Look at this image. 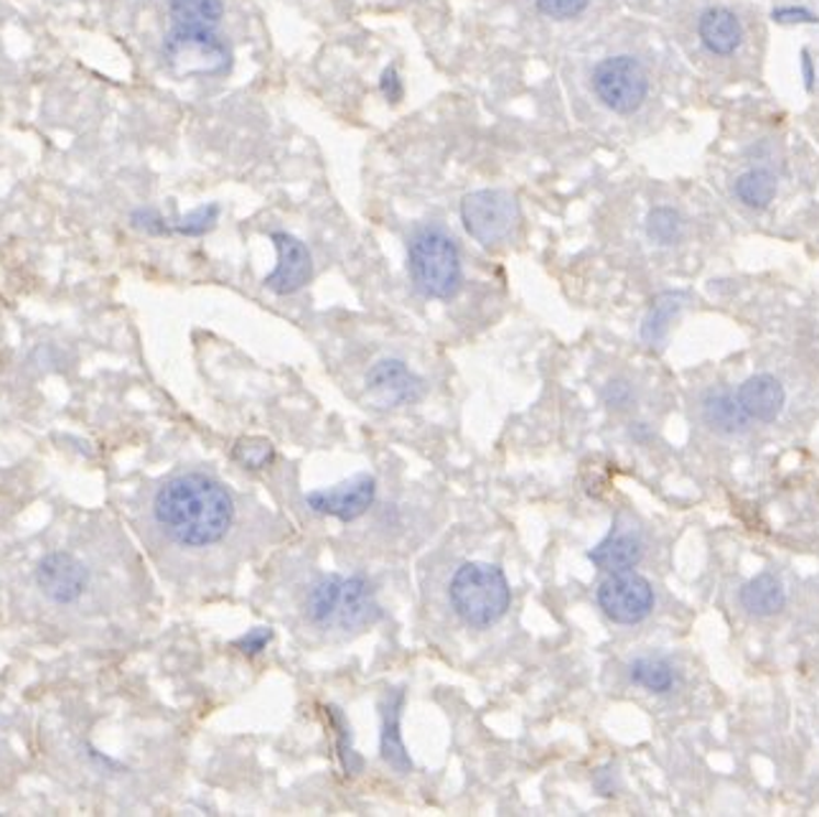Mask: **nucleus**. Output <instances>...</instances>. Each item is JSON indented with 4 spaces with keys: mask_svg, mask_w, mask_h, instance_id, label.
Returning <instances> with one entry per match:
<instances>
[{
    "mask_svg": "<svg viewBox=\"0 0 819 817\" xmlns=\"http://www.w3.org/2000/svg\"><path fill=\"white\" fill-rule=\"evenodd\" d=\"M629 678L633 685L644 687L649 693H670L674 685L672 664L662 657H639L629 664Z\"/></svg>",
    "mask_w": 819,
    "mask_h": 817,
    "instance_id": "nucleus-19",
    "label": "nucleus"
},
{
    "mask_svg": "<svg viewBox=\"0 0 819 817\" xmlns=\"http://www.w3.org/2000/svg\"><path fill=\"white\" fill-rule=\"evenodd\" d=\"M235 459L247 469H265L276 459V448L268 438H245L235 446Z\"/></svg>",
    "mask_w": 819,
    "mask_h": 817,
    "instance_id": "nucleus-23",
    "label": "nucleus"
},
{
    "mask_svg": "<svg viewBox=\"0 0 819 817\" xmlns=\"http://www.w3.org/2000/svg\"><path fill=\"white\" fill-rule=\"evenodd\" d=\"M150 519L176 548L202 552L222 545L235 530L237 502L222 482L202 471H187L158 486Z\"/></svg>",
    "mask_w": 819,
    "mask_h": 817,
    "instance_id": "nucleus-1",
    "label": "nucleus"
},
{
    "mask_svg": "<svg viewBox=\"0 0 819 817\" xmlns=\"http://www.w3.org/2000/svg\"><path fill=\"white\" fill-rule=\"evenodd\" d=\"M736 194L745 206L764 210L776 194V179L768 171H764V168H756V171L743 174L741 179H738Z\"/></svg>",
    "mask_w": 819,
    "mask_h": 817,
    "instance_id": "nucleus-21",
    "label": "nucleus"
},
{
    "mask_svg": "<svg viewBox=\"0 0 819 817\" xmlns=\"http://www.w3.org/2000/svg\"><path fill=\"white\" fill-rule=\"evenodd\" d=\"M382 94L390 102H400V100H403V82H400V77H397L395 69H388L382 75Z\"/></svg>",
    "mask_w": 819,
    "mask_h": 817,
    "instance_id": "nucleus-29",
    "label": "nucleus"
},
{
    "mask_svg": "<svg viewBox=\"0 0 819 817\" xmlns=\"http://www.w3.org/2000/svg\"><path fill=\"white\" fill-rule=\"evenodd\" d=\"M173 23L181 26H216L224 15L222 0H171L168 3Z\"/></svg>",
    "mask_w": 819,
    "mask_h": 817,
    "instance_id": "nucleus-20",
    "label": "nucleus"
},
{
    "mask_svg": "<svg viewBox=\"0 0 819 817\" xmlns=\"http://www.w3.org/2000/svg\"><path fill=\"white\" fill-rule=\"evenodd\" d=\"M164 59L176 77H216L229 69L232 54L214 26L176 23L164 42Z\"/></svg>",
    "mask_w": 819,
    "mask_h": 817,
    "instance_id": "nucleus-5",
    "label": "nucleus"
},
{
    "mask_svg": "<svg viewBox=\"0 0 819 817\" xmlns=\"http://www.w3.org/2000/svg\"><path fill=\"white\" fill-rule=\"evenodd\" d=\"M593 92L608 110L629 115L647 100L649 77L633 56H608L593 69Z\"/></svg>",
    "mask_w": 819,
    "mask_h": 817,
    "instance_id": "nucleus-7",
    "label": "nucleus"
},
{
    "mask_svg": "<svg viewBox=\"0 0 819 817\" xmlns=\"http://www.w3.org/2000/svg\"><path fill=\"white\" fill-rule=\"evenodd\" d=\"M377 612L374 591L364 575H321L306 596V614L321 629H357L372 622Z\"/></svg>",
    "mask_w": 819,
    "mask_h": 817,
    "instance_id": "nucleus-2",
    "label": "nucleus"
},
{
    "mask_svg": "<svg viewBox=\"0 0 819 817\" xmlns=\"http://www.w3.org/2000/svg\"><path fill=\"white\" fill-rule=\"evenodd\" d=\"M453 612L469 624V627H492L509 612L512 589L502 568L492 563H463L453 573L451 589Z\"/></svg>",
    "mask_w": 819,
    "mask_h": 817,
    "instance_id": "nucleus-3",
    "label": "nucleus"
},
{
    "mask_svg": "<svg viewBox=\"0 0 819 817\" xmlns=\"http://www.w3.org/2000/svg\"><path fill=\"white\" fill-rule=\"evenodd\" d=\"M425 384L400 359H382L367 372V395L374 407H403L423 395Z\"/></svg>",
    "mask_w": 819,
    "mask_h": 817,
    "instance_id": "nucleus-10",
    "label": "nucleus"
},
{
    "mask_svg": "<svg viewBox=\"0 0 819 817\" xmlns=\"http://www.w3.org/2000/svg\"><path fill=\"white\" fill-rule=\"evenodd\" d=\"M641 556H644V540H641L639 530L621 523H614L612 533L588 552L591 563L608 573L629 571L639 563Z\"/></svg>",
    "mask_w": 819,
    "mask_h": 817,
    "instance_id": "nucleus-13",
    "label": "nucleus"
},
{
    "mask_svg": "<svg viewBox=\"0 0 819 817\" xmlns=\"http://www.w3.org/2000/svg\"><path fill=\"white\" fill-rule=\"evenodd\" d=\"M461 220L469 235L484 247H496L519 227V204L509 191L481 189L471 191L461 202Z\"/></svg>",
    "mask_w": 819,
    "mask_h": 817,
    "instance_id": "nucleus-6",
    "label": "nucleus"
},
{
    "mask_svg": "<svg viewBox=\"0 0 819 817\" xmlns=\"http://www.w3.org/2000/svg\"><path fill=\"white\" fill-rule=\"evenodd\" d=\"M270 239L278 250V266L265 278V286L278 295H291L301 291L313 272L308 247L301 239L288 235V232H272Z\"/></svg>",
    "mask_w": 819,
    "mask_h": 817,
    "instance_id": "nucleus-12",
    "label": "nucleus"
},
{
    "mask_svg": "<svg viewBox=\"0 0 819 817\" xmlns=\"http://www.w3.org/2000/svg\"><path fill=\"white\" fill-rule=\"evenodd\" d=\"M216 217H220V206L216 204L199 206L197 212L187 214V217L176 224V232H181V235H204V232L214 227Z\"/></svg>",
    "mask_w": 819,
    "mask_h": 817,
    "instance_id": "nucleus-25",
    "label": "nucleus"
},
{
    "mask_svg": "<svg viewBox=\"0 0 819 817\" xmlns=\"http://www.w3.org/2000/svg\"><path fill=\"white\" fill-rule=\"evenodd\" d=\"M270 639H272V629H268V627H255V629L247 631V635L239 637L237 642H235V647H237L239 652H245V654H257V652H262L265 647L270 645Z\"/></svg>",
    "mask_w": 819,
    "mask_h": 817,
    "instance_id": "nucleus-28",
    "label": "nucleus"
},
{
    "mask_svg": "<svg viewBox=\"0 0 819 817\" xmlns=\"http://www.w3.org/2000/svg\"><path fill=\"white\" fill-rule=\"evenodd\" d=\"M407 266L413 283L428 299H451L461 288V255L444 230H420L410 243Z\"/></svg>",
    "mask_w": 819,
    "mask_h": 817,
    "instance_id": "nucleus-4",
    "label": "nucleus"
},
{
    "mask_svg": "<svg viewBox=\"0 0 819 817\" xmlns=\"http://www.w3.org/2000/svg\"><path fill=\"white\" fill-rule=\"evenodd\" d=\"M703 421L718 434H743L749 428V415L741 411L733 392L728 388H713L703 398Z\"/></svg>",
    "mask_w": 819,
    "mask_h": 817,
    "instance_id": "nucleus-16",
    "label": "nucleus"
},
{
    "mask_svg": "<svg viewBox=\"0 0 819 817\" xmlns=\"http://www.w3.org/2000/svg\"><path fill=\"white\" fill-rule=\"evenodd\" d=\"M332 716H334V724L339 726V757H341V764L347 772L355 774L357 769L361 766V759L355 754V749H351V734H349V726L347 720H344V716L336 708H332Z\"/></svg>",
    "mask_w": 819,
    "mask_h": 817,
    "instance_id": "nucleus-27",
    "label": "nucleus"
},
{
    "mask_svg": "<svg viewBox=\"0 0 819 817\" xmlns=\"http://www.w3.org/2000/svg\"><path fill=\"white\" fill-rule=\"evenodd\" d=\"M377 494V482L369 474L351 479L347 484L332 486V490H313L306 494V504L318 512L341 519V523H355L357 517L372 507Z\"/></svg>",
    "mask_w": 819,
    "mask_h": 817,
    "instance_id": "nucleus-11",
    "label": "nucleus"
},
{
    "mask_svg": "<svg viewBox=\"0 0 819 817\" xmlns=\"http://www.w3.org/2000/svg\"><path fill=\"white\" fill-rule=\"evenodd\" d=\"M629 395H631V390H629V384H624V382H612V384H608V390H606V403L608 405H616V407H624V403H626V400H629Z\"/></svg>",
    "mask_w": 819,
    "mask_h": 817,
    "instance_id": "nucleus-31",
    "label": "nucleus"
},
{
    "mask_svg": "<svg viewBox=\"0 0 819 817\" xmlns=\"http://www.w3.org/2000/svg\"><path fill=\"white\" fill-rule=\"evenodd\" d=\"M697 31H700L703 44L708 46L713 54H733L741 44V23L726 8H710L700 15V23H697Z\"/></svg>",
    "mask_w": 819,
    "mask_h": 817,
    "instance_id": "nucleus-17",
    "label": "nucleus"
},
{
    "mask_svg": "<svg viewBox=\"0 0 819 817\" xmlns=\"http://www.w3.org/2000/svg\"><path fill=\"white\" fill-rule=\"evenodd\" d=\"M598 606L616 624H639L652 614L654 589L633 568L614 571L598 586Z\"/></svg>",
    "mask_w": 819,
    "mask_h": 817,
    "instance_id": "nucleus-8",
    "label": "nucleus"
},
{
    "mask_svg": "<svg viewBox=\"0 0 819 817\" xmlns=\"http://www.w3.org/2000/svg\"><path fill=\"white\" fill-rule=\"evenodd\" d=\"M680 306H682L680 295H674V293H664L662 299H657L654 309L649 311L647 322L644 326H641V336H644L647 344H652L654 347V344H660L664 339L666 332H670V322L680 311Z\"/></svg>",
    "mask_w": 819,
    "mask_h": 817,
    "instance_id": "nucleus-22",
    "label": "nucleus"
},
{
    "mask_svg": "<svg viewBox=\"0 0 819 817\" xmlns=\"http://www.w3.org/2000/svg\"><path fill=\"white\" fill-rule=\"evenodd\" d=\"M736 400L751 421L774 423L784 411L786 392L774 374H753L738 388Z\"/></svg>",
    "mask_w": 819,
    "mask_h": 817,
    "instance_id": "nucleus-14",
    "label": "nucleus"
},
{
    "mask_svg": "<svg viewBox=\"0 0 819 817\" xmlns=\"http://www.w3.org/2000/svg\"><path fill=\"white\" fill-rule=\"evenodd\" d=\"M741 606L753 616H771L786 606V589L774 573H761L741 589Z\"/></svg>",
    "mask_w": 819,
    "mask_h": 817,
    "instance_id": "nucleus-18",
    "label": "nucleus"
},
{
    "mask_svg": "<svg viewBox=\"0 0 819 817\" xmlns=\"http://www.w3.org/2000/svg\"><path fill=\"white\" fill-rule=\"evenodd\" d=\"M774 21L778 23H815L817 19L805 8H778L774 11Z\"/></svg>",
    "mask_w": 819,
    "mask_h": 817,
    "instance_id": "nucleus-30",
    "label": "nucleus"
},
{
    "mask_svg": "<svg viewBox=\"0 0 819 817\" xmlns=\"http://www.w3.org/2000/svg\"><path fill=\"white\" fill-rule=\"evenodd\" d=\"M36 586L56 606L77 604L87 589V568L71 552L54 550L36 568Z\"/></svg>",
    "mask_w": 819,
    "mask_h": 817,
    "instance_id": "nucleus-9",
    "label": "nucleus"
},
{
    "mask_svg": "<svg viewBox=\"0 0 819 817\" xmlns=\"http://www.w3.org/2000/svg\"><path fill=\"white\" fill-rule=\"evenodd\" d=\"M535 3L540 8V13L556 21L575 19L588 8V0H535Z\"/></svg>",
    "mask_w": 819,
    "mask_h": 817,
    "instance_id": "nucleus-26",
    "label": "nucleus"
},
{
    "mask_svg": "<svg viewBox=\"0 0 819 817\" xmlns=\"http://www.w3.org/2000/svg\"><path fill=\"white\" fill-rule=\"evenodd\" d=\"M403 701L405 693L403 691H392L388 698H384L382 706V739H380V751L382 759L388 762L397 774H407L413 769V762H410L405 743H403V734H400V718H403Z\"/></svg>",
    "mask_w": 819,
    "mask_h": 817,
    "instance_id": "nucleus-15",
    "label": "nucleus"
},
{
    "mask_svg": "<svg viewBox=\"0 0 819 817\" xmlns=\"http://www.w3.org/2000/svg\"><path fill=\"white\" fill-rule=\"evenodd\" d=\"M805 75H807V87H812V61H809L807 54H805Z\"/></svg>",
    "mask_w": 819,
    "mask_h": 817,
    "instance_id": "nucleus-32",
    "label": "nucleus"
},
{
    "mask_svg": "<svg viewBox=\"0 0 819 817\" xmlns=\"http://www.w3.org/2000/svg\"><path fill=\"white\" fill-rule=\"evenodd\" d=\"M647 232H649V237L654 239V243L672 245L674 239L680 237V217H677V212L666 210V206H660V210H654L652 214H649V220H647Z\"/></svg>",
    "mask_w": 819,
    "mask_h": 817,
    "instance_id": "nucleus-24",
    "label": "nucleus"
}]
</instances>
